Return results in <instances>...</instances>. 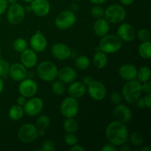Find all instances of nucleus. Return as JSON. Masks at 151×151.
<instances>
[{"mask_svg": "<svg viewBox=\"0 0 151 151\" xmlns=\"http://www.w3.org/2000/svg\"><path fill=\"white\" fill-rule=\"evenodd\" d=\"M105 135L109 142L119 147L128 142V131L125 124L115 120L106 126Z\"/></svg>", "mask_w": 151, "mask_h": 151, "instance_id": "obj_1", "label": "nucleus"}, {"mask_svg": "<svg viewBox=\"0 0 151 151\" xmlns=\"http://www.w3.org/2000/svg\"><path fill=\"white\" fill-rule=\"evenodd\" d=\"M142 92V83L136 79L127 81L122 89V97L129 104L135 103L141 97Z\"/></svg>", "mask_w": 151, "mask_h": 151, "instance_id": "obj_2", "label": "nucleus"}, {"mask_svg": "<svg viewBox=\"0 0 151 151\" xmlns=\"http://www.w3.org/2000/svg\"><path fill=\"white\" fill-rule=\"evenodd\" d=\"M58 69L57 66L50 60L41 62L36 68L38 78L45 82H52L58 78Z\"/></svg>", "mask_w": 151, "mask_h": 151, "instance_id": "obj_3", "label": "nucleus"}, {"mask_svg": "<svg viewBox=\"0 0 151 151\" xmlns=\"http://www.w3.org/2000/svg\"><path fill=\"white\" fill-rule=\"evenodd\" d=\"M122 47V41L119 37L114 34H107L102 37L99 44L100 51L106 54H114L121 50Z\"/></svg>", "mask_w": 151, "mask_h": 151, "instance_id": "obj_4", "label": "nucleus"}, {"mask_svg": "<svg viewBox=\"0 0 151 151\" xmlns=\"http://www.w3.org/2000/svg\"><path fill=\"white\" fill-rule=\"evenodd\" d=\"M126 10L122 4H113L105 10V19L110 24L122 23L126 18Z\"/></svg>", "mask_w": 151, "mask_h": 151, "instance_id": "obj_5", "label": "nucleus"}, {"mask_svg": "<svg viewBox=\"0 0 151 151\" xmlns=\"http://www.w3.org/2000/svg\"><path fill=\"white\" fill-rule=\"evenodd\" d=\"M60 114L66 118H75L79 112L78 99L71 96L63 100L60 106Z\"/></svg>", "mask_w": 151, "mask_h": 151, "instance_id": "obj_6", "label": "nucleus"}, {"mask_svg": "<svg viewBox=\"0 0 151 151\" xmlns=\"http://www.w3.org/2000/svg\"><path fill=\"white\" fill-rule=\"evenodd\" d=\"M76 19V16L74 11L71 10H65L58 15L55 20V24L58 29L66 30L75 24Z\"/></svg>", "mask_w": 151, "mask_h": 151, "instance_id": "obj_7", "label": "nucleus"}, {"mask_svg": "<svg viewBox=\"0 0 151 151\" xmlns=\"http://www.w3.org/2000/svg\"><path fill=\"white\" fill-rule=\"evenodd\" d=\"M25 14V8L18 2L10 4L7 9V19L13 25L20 24L24 19Z\"/></svg>", "mask_w": 151, "mask_h": 151, "instance_id": "obj_8", "label": "nucleus"}, {"mask_svg": "<svg viewBox=\"0 0 151 151\" xmlns=\"http://www.w3.org/2000/svg\"><path fill=\"white\" fill-rule=\"evenodd\" d=\"M38 137V128L33 124H24L20 127L18 131L19 139L22 142L26 144L34 142Z\"/></svg>", "mask_w": 151, "mask_h": 151, "instance_id": "obj_9", "label": "nucleus"}, {"mask_svg": "<svg viewBox=\"0 0 151 151\" xmlns=\"http://www.w3.org/2000/svg\"><path fill=\"white\" fill-rule=\"evenodd\" d=\"M87 91L90 97L95 101L104 100L107 94V90L104 84L97 81H93L87 86Z\"/></svg>", "mask_w": 151, "mask_h": 151, "instance_id": "obj_10", "label": "nucleus"}, {"mask_svg": "<svg viewBox=\"0 0 151 151\" xmlns=\"http://www.w3.org/2000/svg\"><path fill=\"white\" fill-rule=\"evenodd\" d=\"M24 114L29 116H35L39 114L44 108V101L40 97H30L27 100L23 106Z\"/></svg>", "mask_w": 151, "mask_h": 151, "instance_id": "obj_11", "label": "nucleus"}, {"mask_svg": "<svg viewBox=\"0 0 151 151\" xmlns=\"http://www.w3.org/2000/svg\"><path fill=\"white\" fill-rule=\"evenodd\" d=\"M18 90L20 95L24 96L26 98H30L36 94L38 91V84L33 80L26 78L20 81Z\"/></svg>", "mask_w": 151, "mask_h": 151, "instance_id": "obj_12", "label": "nucleus"}, {"mask_svg": "<svg viewBox=\"0 0 151 151\" xmlns=\"http://www.w3.org/2000/svg\"><path fill=\"white\" fill-rule=\"evenodd\" d=\"M113 116L115 120L126 125L132 119L133 114L131 109L128 106L120 103L116 105L114 109Z\"/></svg>", "mask_w": 151, "mask_h": 151, "instance_id": "obj_13", "label": "nucleus"}, {"mask_svg": "<svg viewBox=\"0 0 151 151\" xmlns=\"http://www.w3.org/2000/svg\"><path fill=\"white\" fill-rule=\"evenodd\" d=\"M31 49L36 52H43L47 48L48 42L46 37L40 30H37L29 39Z\"/></svg>", "mask_w": 151, "mask_h": 151, "instance_id": "obj_14", "label": "nucleus"}, {"mask_svg": "<svg viewBox=\"0 0 151 151\" xmlns=\"http://www.w3.org/2000/svg\"><path fill=\"white\" fill-rule=\"evenodd\" d=\"M51 53L53 57L58 60H66L71 58L72 50L63 43H56L52 46Z\"/></svg>", "mask_w": 151, "mask_h": 151, "instance_id": "obj_15", "label": "nucleus"}, {"mask_svg": "<svg viewBox=\"0 0 151 151\" xmlns=\"http://www.w3.org/2000/svg\"><path fill=\"white\" fill-rule=\"evenodd\" d=\"M29 5L31 11L38 17H45L51 10V5L48 0H33Z\"/></svg>", "mask_w": 151, "mask_h": 151, "instance_id": "obj_16", "label": "nucleus"}, {"mask_svg": "<svg viewBox=\"0 0 151 151\" xmlns=\"http://www.w3.org/2000/svg\"><path fill=\"white\" fill-rule=\"evenodd\" d=\"M117 36L124 42H131L136 37V30L134 27L128 23H122L117 29Z\"/></svg>", "mask_w": 151, "mask_h": 151, "instance_id": "obj_17", "label": "nucleus"}, {"mask_svg": "<svg viewBox=\"0 0 151 151\" xmlns=\"http://www.w3.org/2000/svg\"><path fill=\"white\" fill-rule=\"evenodd\" d=\"M27 69L21 63H15L10 66L9 75L16 82H20L27 77Z\"/></svg>", "mask_w": 151, "mask_h": 151, "instance_id": "obj_18", "label": "nucleus"}, {"mask_svg": "<svg viewBox=\"0 0 151 151\" xmlns=\"http://www.w3.org/2000/svg\"><path fill=\"white\" fill-rule=\"evenodd\" d=\"M21 63L25 66L27 69L34 67L38 62V55L36 52L32 49H27L21 53L20 56Z\"/></svg>", "mask_w": 151, "mask_h": 151, "instance_id": "obj_19", "label": "nucleus"}, {"mask_svg": "<svg viewBox=\"0 0 151 151\" xmlns=\"http://www.w3.org/2000/svg\"><path fill=\"white\" fill-rule=\"evenodd\" d=\"M58 78L65 84H70L76 80L77 72L72 66H63L58 69Z\"/></svg>", "mask_w": 151, "mask_h": 151, "instance_id": "obj_20", "label": "nucleus"}, {"mask_svg": "<svg viewBox=\"0 0 151 151\" xmlns=\"http://www.w3.org/2000/svg\"><path fill=\"white\" fill-rule=\"evenodd\" d=\"M119 77L125 81H132L137 78V68L131 63H124L118 69Z\"/></svg>", "mask_w": 151, "mask_h": 151, "instance_id": "obj_21", "label": "nucleus"}, {"mask_svg": "<svg viewBox=\"0 0 151 151\" xmlns=\"http://www.w3.org/2000/svg\"><path fill=\"white\" fill-rule=\"evenodd\" d=\"M93 30L97 36L102 38L109 34L110 31V23L105 18L97 19L94 24Z\"/></svg>", "mask_w": 151, "mask_h": 151, "instance_id": "obj_22", "label": "nucleus"}, {"mask_svg": "<svg viewBox=\"0 0 151 151\" xmlns=\"http://www.w3.org/2000/svg\"><path fill=\"white\" fill-rule=\"evenodd\" d=\"M68 92L71 97L76 99L81 98L86 92V86L83 82L75 81L69 85Z\"/></svg>", "mask_w": 151, "mask_h": 151, "instance_id": "obj_23", "label": "nucleus"}, {"mask_svg": "<svg viewBox=\"0 0 151 151\" xmlns=\"http://www.w3.org/2000/svg\"><path fill=\"white\" fill-rule=\"evenodd\" d=\"M93 63L97 69H104L108 63V57L106 53L100 50L97 51L93 58Z\"/></svg>", "mask_w": 151, "mask_h": 151, "instance_id": "obj_24", "label": "nucleus"}, {"mask_svg": "<svg viewBox=\"0 0 151 151\" xmlns=\"http://www.w3.org/2000/svg\"><path fill=\"white\" fill-rule=\"evenodd\" d=\"M24 114L23 106L16 104L12 106L8 111V116L11 120L18 121L22 119Z\"/></svg>", "mask_w": 151, "mask_h": 151, "instance_id": "obj_25", "label": "nucleus"}, {"mask_svg": "<svg viewBox=\"0 0 151 151\" xmlns=\"http://www.w3.org/2000/svg\"><path fill=\"white\" fill-rule=\"evenodd\" d=\"M78 122L75 118H66L63 124V130L68 134L76 133L78 130Z\"/></svg>", "mask_w": 151, "mask_h": 151, "instance_id": "obj_26", "label": "nucleus"}, {"mask_svg": "<svg viewBox=\"0 0 151 151\" xmlns=\"http://www.w3.org/2000/svg\"><path fill=\"white\" fill-rule=\"evenodd\" d=\"M138 52L140 57L149 60L151 58V43L150 41L141 42L138 47Z\"/></svg>", "mask_w": 151, "mask_h": 151, "instance_id": "obj_27", "label": "nucleus"}, {"mask_svg": "<svg viewBox=\"0 0 151 151\" xmlns=\"http://www.w3.org/2000/svg\"><path fill=\"white\" fill-rule=\"evenodd\" d=\"M151 77L150 68L147 66H143L137 69V81H139L141 83L150 81Z\"/></svg>", "mask_w": 151, "mask_h": 151, "instance_id": "obj_28", "label": "nucleus"}, {"mask_svg": "<svg viewBox=\"0 0 151 151\" xmlns=\"http://www.w3.org/2000/svg\"><path fill=\"white\" fill-rule=\"evenodd\" d=\"M75 66L78 69L81 71L86 70L90 66V59L86 55L78 56L75 59Z\"/></svg>", "mask_w": 151, "mask_h": 151, "instance_id": "obj_29", "label": "nucleus"}, {"mask_svg": "<svg viewBox=\"0 0 151 151\" xmlns=\"http://www.w3.org/2000/svg\"><path fill=\"white\" fill-rule=\"evenodd\" d=\"M51 88L53 94L57 96H61L64 94V93L66 92L65 83H63L60 81H55V80L54 81H52Z\"/></svg>", "mask_w": 151, "mask_h": 151, "instance_id": "obj_30", "label": "nucleus"}, {"mask_svg": "<svg viewBox=\"0 0 151 151\" xmlns=\"http://www.w3.org/2000/svg\"><path fill=\"white\" fill-rule=\"evenodd\" d=\"M13 47L16 52L22 53L28 48L27 41L23 38H18L13 41Z\"/></svg>", "mask_w": 151, "mask_h": 151, "instance_id": "obj_31", "label": "nucleus"}, {"mask_svg": "<svg viewBox=\"0 0 151 151\" xmlns=\"http://www.w3.org/2000/svg\"><path fill=\"white\" fill-rule=\"evenodd\" d=\"M50 118L47 115H41L38 117L36 120V125L38 129H43V130H47L48 127L50 125Z\"/></svg>", "mask_w": 151, "mask_h": 151, "instance_id": "obj_32", "label": "nucleus"}, {"mask_svg": "<svg viewBox=\"0 0 151 151\" xmlns=\"http://www.w3.org/2000/svg\"><path fill=\"white\" fill-rule=\"evenodd\" d=\"M129 139L131 144L134 145L136 147L142 146L143 145V142H144L143 136L142 135L141 133L137 132V131H134V132L131 133Z\"/></svg>", "mask_w": 151, "mask_h": 151, "instance_id": "obj_33", "label": "nucleus"}, {"mask_svg": "<svg viewBox=\"0 0 151 151\" xmlns=\"http://www.w3.org/2000/svg\"><path fill=\"white\" fill-rule=\"evenodd\" d=\"M136 36L141 42L148 41L150 39V32L147 29L143 28L139 29L137 32H136Z\"/></svg>", "mask_w": 151, "mask_h": 151, "instance_id": "obj_34", "label": "nucleus"}, {"mask_svg": "<svg viewBox=\"0 0 151 151\" xmlns=\"http://www.w3.org/2000/svg\"><path fill=\"white\" fill-rule=\"evenodd\" d=\"M10 65L8 62L0 58V78H5L9 75Z\"/></svg>", "mask_w": 151, "mask_h": 151, "instance_id": "obj_35", "label": "nucleus"}, {"mask_svg": "<svg viewBox=\"0 0 151 151\" xmlns=\"http://www.w3.org/2000/svg\"><path fill=\"white\" fill-rule=\"evenodd\" d=\"M105 9L100 5H94L91 9V15L96 19H100L104 16Z\"/></svg>", "mask_w": 151, "mask_h": 151, "instance_id": "obj_36", "label": "nucleus"}, {"mask_svg": "<svg viewBox=\"0 0 151 151\" xmlns=\"http://www.w3.org/2000/svg\"><path fill=\"white\" fill-rule=\"evenodd\" d=\"M64 142L67 145L71 147V146L77 144L78 142V139L75 134H68V133H66L64 137Z\"/></svg>", "mask_w": 151, "mask_h": 151, "instance_id": "obj_37", "label": "nucleus"}, {"mask_svg": "<svg viewBox=\"0 0 151 151\" xmlns=\"http://www.w3.org/2000/svg\"><path fill=\"white\" fill-rule=\"evenodd\" d=\"M122 99H123V97H122V94L117 91H113L111 94V101L115 106L122 103Z\"/></svg>", "mask_w": 151, "mask_h": 151, "instance_id": "obj_38", "label": "nucleus"}, {"mask_svg": "<svg viewBox=\"0 0 151 151\" xmlns=\"http://www.w3.org/2000/svg\"><path fill=\"white\" fill-rule=\"evenodd\" d=\"M41 150L43 151H55L56 150L55 145L51 140H45L42 142Z\"/></svg>", "mask_w": 151, "mask_h": 151, "instance_id": "obj_39", "label": "nucleus"}, {"mask_svg": "<svg viewBox=\"0 0 151 151\" xmlns=\"http://www.w3.org/2000/svg\"><path fill=\"white\" fill-rule=\"evenodd\" d=\"M9 6V3L7 0H0V16L7 11V9Z\"/></svg>", "mask_w": 151, "mask_h": 151, "instance_id": "obj_40", "label": "nucleus"}, {"mask_svg": "<svg viewBox=\"0 0 151 151\" xmlns=\"http://www.w3.org/2000/svg\"><path fill=\"white\" fill-rule=\"evenodd\" d=\"M142 90L145 94L147 93H151V83L150 81H146L142 83Z\"/></svg>", "mask_w": 151, "mask_h": 151, "instance_id": "obj_41", "label": "nucleus"}, {"mask_svg": "<svg viewBox=\"0 0 151 151\" xmlns=\"http://www.w3.org/2000/svg\"><path fill=\"white\" fill-rule=\"evenodd\" d=\"M116 150H117V148H116V146L110 142L103 145L101 148L102 151H116Z\"/></svg>", "mask_w": 151, "mask_h": 151, "instance_id": "obj_42", "label": "nucleus"}, {"mask_svg": "<svg viewBox=\"0 0 151 151\" xmlns=\"http://www.w3.org/2000/svg\"><path fill=\"white\" fill-rule=\"evenodd\" d=\"M142 98L143 100H144L145 107L150 109L151 107V93H147V94H145V95Z\"/></svg>", "mask_w": 151, "mask_h": 151, "instance_id": "obj_43", "label": "nucleus"}, {"mask_svg": "<svg viewBox=\"0 0 151 151\" xmlns=\"http://www.w3.org/2000/svg\"><path fill=\"white\" fill-rule=\"evenodd\" d=\"M69 150L70 151H84L85 150V148H84L82 145H81L77 143V144L71 146Z\"/></svg>", "mask_w": 151, "mask_h": 151, "instance_id": "obj_44", "label": "nucleus"}, {"mask_svg": "<svg viewBox=\"0 0 151 151\" xmlns=\"http://www.w3.org/2000/svg\"><path fill=\"white\" fill-rule=\"evenodd\" d=\"M26 102H27L26 97L22 95L19 96V97L17 98V100H16V103H17L18 105H19V106H24Z\"/></svg>", "mask_w": 151, "mask_h": 151, "instance_id": "obj_45", "label": "nucleus"}, {"mask_svg": "<svg viewBox=\"0 0 151 151\" xmlns=\"http://www.w3.org/2000/svg\"><path fill=\"white\" fill-rule=\"evenodd\" d=\"M93 81H94V79H93L92 77L88 76V75H86V76H85L83 78V83L86 86L89 85Z\"/></svg>", "mask_w": 151, "mask_h": 151, "instance_id": "obj_46", "label": "nucleus"}, {"mask_svg": "<svg viewBox=\"0 0 151 151\" xmlns=\"http://www.w3.org/2000/svg\"><path fill=\"white\" fill-rule=\"evenodd\" d=\"M135 103H136V105H137V107L138 108V109H143V108L145 107L144 100H143L142 97H141L138 99V100H137Z\"/></svg>", "mask_w": 151, "mask_h": 151, "instance_id": "obj_47", "label": "nucleus"}, {"mask_svg": "<svg viewBox=\"0 0 151 151\" xmlns=\"http://www.w3.org/2000/svg\"><path fill=\"white\" fill-rule=\"evenodd\" d=\"M119 150L120 151H131V150L130 146L128 145H126V143H125V144L119 146Z\"/></svg>", "mask_w": 151, "mask_h": 151, "instance_id": "obj_48", "label": "nucleus"}, {"mask_svg": "<svg viewBox=\"0 0 151 151\" xmlns=\"http://www.w3.org/2000/svg\"><path fill=\"white\" fill-rule=\"evenodd\" d=\"M134 0H119V2L122 4V5L128 6L131 5L134 3Z\"/></svg>", "mask_w": 151, "mask_h": 151, "instance_id": "obj_49", "label": "nucleus"}, {"mask_svg": "<svg viewBox=\"0 0 151 151\" xmlns=\"http://www.w3.org/2000/svg\"><path fill=\"white\" fill-rule=\"evenodd\" d=\"M89 1L94 5H100L106 1V0H89Z\"/></svg>", "mask_w": 151, "mask_h": 151, "instance_id": "obj_50", "label": "nucleus"}, {"mask_svg": "<svg viewBox=\"0 0 151 151\" xmlns=\"http://www.w3.org/2000/svg\"><path fill=\"white\" fill-rule=\"evenodd\" d=\"M4 81H3L2 78H0V94L2 93L3 90H4Z\"/></svg>", "mask_w": 151, "mask_h": 151, "instance_id": "obj_51", "label": "nucleus"}, {"mask_svg": "<svg viewBox=\"0 0 151 151\" xmlns=\"http://www.w3.org/2000/svg\"><path fill=\"white\" fill-rule=\"evenodd\" d=\"M78 9V5L77 4H75V3H72V4H71V10H72V11H77Z\"/></svg>", "mask_w": 151, "mask_h": 151, "instance_id": "obj_52", "label": "nucleus"}, {"mask_svg": "<svg viewBox=\"0 0 151 151\" xmlns=\"http://www.w3.org/2000/svg\"><path fill=\"white\" fill-rule=\"evenodd\" d=\"M38 135L39 137H44L45 135V130L38 129Z\"/></svg>", "mask_w": 151, "mask_h": 151, "instance_id": "obj_53", "label": "nucleus"}, {"mask_svg": "<svg viewBox=\"0 0 151 151\" xmlns=\"http://www.w3.org/2000/svg\"><path fill=\"white\" fill-rule=\"evenodd\" d=\"M141 151H151V147L148 145H145L140 149Z\"/></svg>", "mask_w": 151, "mask_h": 151, "instance_id": "obj_54", "label": "nucleus"}, {"mask_svg": "<svg viewBox=\"0 0 151 151\" xmlns=\"http://www.w3.org/2000/svg\"><path fill=\"white\" fill-rule=\"evenodd\" d=\"M7 1L9 4H13V3L17 2L18 0H7Z\"/></svg>", "mask_w": 151, "mask_h": 151, "instance_id": "obj_55", "label": "nucleus"}, {"mask_svg": "<svg viewBox=\"0 0 151 151\" xmlns=\"http://www.w3.org/2000/svg\"><path fill=\"white\" fill-rule=\"evenodd\" d=\"M22 1H23L24 2L27 3V4H30V3L32 2V1H33V0H22Z\"/></svg>", "mask_w": 151, "mask_h": 151, "instance_id": "obj_56", "label": "nucleus"}, {"mask_svg": "<svg viewBox=\"0 0 151 151\" xmlns=\"http://www.w3.org/2000/svg\"><path fill=\"white\" fill-rule=\"evenodd\" d=\"M74 1H83V0H74Z\"/></svg>", "mask_w": 151, "mask_h": 151, "instance_id": "obj_57", "label": "nucleus"}, {"mask_svg": "<svg viewBox=\"0 0 151 151\" xmlns=\"http://www.w3.org/2000/svg\"><path fill=\"white\" fill-rule=\"evenodd\" d=\"M0 57H1V51H0Z\"/></svg>", "mask_w": 151, "mask_h": 151, "instance_id": "obj_58", "label": "nucleus"}]
</instances>
